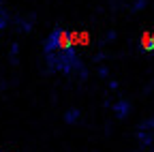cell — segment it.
Returning <instances> with one entry per match:
<instances>
[{
    "label": "cell",
    "instance_id": "6da1fadb",
    "mask_svg": "<svg viewBox=\"0 0 154 152\" xmlns=\"http://www.w3.org/2000/svg\"><path fill=\"white\" fill-rule=\"evenodd\" d=\"M45 60H47L49 71H54V73H64V75H69L73 69H79V67H82V64H79V58H77V54H75V47L49 51V54H45Z\"/></svg>",
    "mask_w": 154,
    "mask_h": 152
},
{
    "label": "cell",
    "instance_id": "7a4b0ae2",
    "mask_svg": "<svg viewBox=\"0 0 154 152\" xmlns=\"http://www.w3.org/2000/svg\"><path fill=\"white\" fill-rule=\"evenodd\" d=\"M137 137H139L141 146H150L152 144V139H154V120H146V122L139 124Z\"/></svg>",
    "mask_w": 154,
    "mask_h": 152
},
{
    "label": "cell",
    "instance_id": "3957f363",
    "mask_svg": "<svg viewBox=\"0 0 154 152\" xmlns=\"http://www.w3.org/2000/svg\"><path fill=\"white\" fill-rule=\"evenodd\" d=\"M60 49V28H54L49 32V36L45 39V45H43V51L49 54V51H56Z\"/></svg>",
    "mask_w": 154,
    "mask_h": 152
},
{
    "label": "cell",
    "instance_id": "277c9868",
    "mask_svg": "<svg viewBox=\"0 0 154 152\" xmlns=\"http://www.w3.org/2000/svg\"><path fill=\"white\" fill-rule=\"evenodd\" d=\"M111 109L116 111V118H118V120H124V118L128 116V109H131V105H128L124 99H120V101H116V103L111 105Z\"/></svg>",
    "mask_w": 154,
    "mask_h": 152
},
{
    "label": "cell",
    "instance_id": "5b68a950",
    "mask_svg": "<svg viewBox=\"0 0 154 152\" xmlns=\"http://www.w3.org/2000/svg\"><path fill=\"white\" fill-rule=\"evenodd\" d=\"M139 49H141V51H152V49H154V34H148V32H143Z\"/></svg>",
    "mask_w": 154,
    "mask_h": 152
},
{
    "label": "cell",
    "instance_id": "8992f818",
    "mask_svg": "<svg viewBox=\"0 0 154 152\" xmlns=\"http://www.w3.org/2000/svg\"><path fill=\"white\" fill-rule=\"evenodd\" d=\"M77 118H79V109H69V111L64 113V122H66V124H73Z\"/></svg>",
    "mask_w": 154,
    "mask_h": 152
},
{
    "label": "cell",
    "instance_id": "52a82bcc",
    "mask_svg": "<svg viewBox=\"0 0 154 152\" xmlns=\"http://www.w3.org/2000/svg\"><path fill=\"white\" fill-rule=\"evenodd\" d=\"M7 28V11L2 9V5H0V30Z\"/></svg>",
    "mask_w": 154,
    "mask_h": 152
},
{
    "label": "cell",
    "instance_id": "ba28073f",
    "mask_svg": "<svg viewBox=\"0 0 154 152\" xmlns=\"http://www.w3.org/2000/svg\"><path fill=\"white\" fill-rule=\"evenodd\" d=\"M141 7H146V0H137V2L133 5V11H139Z\"/></svg>",
    "mask_w": 154,
    "mask_h": 152
},
{
    "label": "cell",
    "instance_id": "9c48e42d",
    "mask_svg": "<svg viewBox=\"0 0 154 152\" xmlns=\"http://www.w3.org/2000/svg\"><path fill=\"white\" fill-rule=\"evenodd\" d=\"M17 51H19V45L15 43V45L11 47V56H13V58H15V56H17Z\"/></svg>",
    "mask_w": 154,
    "mask_h": 152
},
{
    "label": "cell",
    "instance_id": "30bf717a",
    "mask_svg": "<svg viewBox=\"0 0 154 152\" xmlns=\"http://www.w3.org/2000/svg\"><path fill=\"white\" fill-rule=\"evenodd\" d=\"M99 73H101V75H103V77H105V75H107V73H109V71H107V69H105V67H101V69H99Z\"/></svg>",
    "mask_w": 154,
    "mask_h": 152
}]
</instances>
